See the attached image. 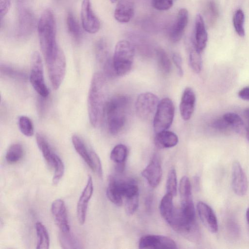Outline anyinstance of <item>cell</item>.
Wrapping results in <instances>:
<instances>
[{
	"instance_id": "25",
	"label": "cell",
	"mask_w": 249,
	"mask_h": 249,
	"mask_svg": "<svg viewBox=\"0 0 249 249\" xmlns=\"http://www.w3.org/2000/svg\"><path fill=\"white\" fill-rule=\"evenodd\" d=\"M107 196L109 200L117 206H121L123 203V196L118 187L116 177L110 176L107 189Z\"/></svg>"
},
{
	"instance_id": "3",
	"label": "cell",
	"mask_w": 249,
	"mask_h": 249,
	"mask_svg": "<svg viewBox=\"0 0 249 249\" xmlns=\"http://www.w3.org/2000/svg\"><path fill=\"white\" fill-rule=\"evenodd\" d=\"M129 99L125 95H115L107 101L104 116L107 128L112 135L119 133L124 127L127 118Z\"/></svg>"
},
{
	"instance_id": "8",
	"label": "cell",
	"mask_w": 249,
	"mask_h": 249,
	"mask_svg": "<svg viewBox=\"0 0 249 249\" xmlns=\"http://www.w3.org/2000/svg\"><path fill=\"white\" fill-rule=\"evenodd\" d=\"M159 102V98L153 93L147 92L140 94L135 104L137 116L143 120L154 118Z\"/></svg>"
},
{
	"instance_id": "29",
	"label": "cell",
	"mask_w": 249,
	"mask_h": 249,
	"mask_svg": "<svg viewBox=\"0 0 249 249\" xmlns=\"http://www.w3.org/2000/svg\"><path fill=\"white\" fill-rule=\"evenodd\" d=\"M158 67L160 71L164 74H168L171 70V62L166 52L161 48L156 51Z\"/></svg>"
},
{
	"instance_id": "9",
	"label": "cell",
	"mask_w": 249,
	"mask_h": 249,
	"mask_svg": "<svg viewBox=\"0 0 249 249\" xmlns=\"http://www.w3.org/2000/svg\"><path fill=\"white\" fill-rule=\"evenodd\" d=\"M66 59L61 50L57 58L52 63L47 65L49 77L54 89L60 86L65 75Z\"/></svg>"
},
{
	"instance_id": "48",
	"label": "cell",
	"mask_w": 249,
	"mask_h": 249,
	"mask_svg": "<svg viewBox=\"0 0 249 249\" xmlns=\"http://www.w3.org/2000/svg\"><path fill=\"white\" fill-rule=\"evenodd\" d=\"M238 94L241 99L249 101V87H246L241 89L238 92Z\"/></svg>"
},
{
	"instance_id": "1",
	"label": "cell",
	"mask_w": 249,
	"mask_h": 249,
	"mask_svg": "<svg viewBox=\"0 0 249 249\" xmlns=\"http://www.w3.org/2000/svg\"><path fill=\"white\" fill-rule=\"evenodd\" d=\"M56 31L53 13L51 10L46 9L42 14L37 24L40 46L46 65L54 61L61 50L57 44Z\"/></svg>"
},
{
	"instance_id": "32",
	"label": "cell",
	"mask_w": 249,
	"mask_h": 249,
	"mask_svg": "<svg viewBox=\"0 0 249 249\" xmlns=\"http://www.w3.org/2000/svg\"><path fill=\"white\" fill-rule=\"evenodd\" d=\"M127 155V148L123 144L116 145L112 150L110 158L112 161L118 164H124Z\"/></svg>"
},
{
	"instance_id": "21",
	"label": "cell",
	"mask_w": 249,
	"mask_h": 249,
	"mask_svg": "<svg viewBox=\"0 0 249 249\" xmlns=\"http://www.w3.org/2000/svg\"><path fill=\"white\" fill-rule=\"evenodd\" d=\"M208 34L206 30L204 22L201 15L197 14L195 24L194 39L193 45L200 53L202 52L206 46Z\"/></svg>"
},
{
	"instance_id": "51",
	"label": "cell",
	"mask_w": 249,
	"mask_h": 249,
	"mask_svg": "<svg viewBox=\"0 0 249 249\" xmlns=\"http://www.w3.org/2000/svg\"><path fill=\"white\" fill-rule=\"evenodd\" d=\"M112 3L115 2L117 0H110Z\"/></svg>"
},
{
	"instance_id": "35",
	"label": "cell",
	"mask_w": 249,
	"mask_h": 249,
	"mask_svg": "<svg viewBox=\"0 0 249 249\" xmlns=\"http://www.w3.org/2000/svg\"><path fill=\"white\" fill-rule=\"evenodd\" d=\"M200 53L193 46L189 53V63L192 70L196 73L200 72L202 68V59Z\"/></svg>"
},
{
	"instance_id": "45",
	"label": "cell",
	"mask_w": 249,
	"mask_h": 249,
	"mask_svg": "<svg viewBox=\"0 0 249 249\" xmlns=\"http://www.w3.org/2000/svg\"><path fill=\"white\" fill-rule=\"evenodd\" d=\"M11 6V0H0V19L2 20L4 16L8 13Z\"/></svg>"
},
{
	"instance_id": "34",
	"label": "cell",
	"mask_w": 249,
	"mask_h": 249,
	"mask_svg": "<svg viewBox=\"0 0 249 249\" xmlns=\"http://www.w3.org/2000/svg\"><path fill=\"white\" fill-rule=\"evenodd\" d=\"M67 26L70 35L76 40L80 39L81 32L80 26L74 17L71 13H68L66 19Z\"/></svg>"
},
{
	"instance_id": "36",
	"label": "cell",
	"mask_w": 249,
	"mask_h": 249,
	"mask_svg": "<svg viewBox=\"0 0 249 249\" xmlns=\"http://www.w3.org/2000/svg\"><path fill=\"white\" fill-rule=\"evenodd\" d=\"M18 127L21 132L27 137L34 135V129L33 123L29 118L21 116L18 119Z\"/></svg>"
},
{
	"instance_id": "39",
	"label": "cell",
	"mask_w": 249,
	"mask_h": 249,
	"mask_svg": "<svg viewBox=\"0 0 249 249\" xmlns=\"http://www.w3.org/2000/svg\"><path fill=\"white\" fill-rule=\"evenodd\" d=\"M59 242L64 249L78 248V244L71 232L61 233L59 234Z\"/></svg>"
},
{
	"instance_id": "50",
	"label": "cell",
	"mask_w": 249,
	"mask_h": 249,
	"mask_svg": "<svg viewBox=\"0 0 249 249\" xmlns=\"http://www.w3.org/2000/svg\"><path fill=\"white\" fill-rule=\"evenodd\" d=\"M246 218L247 222L249 225V208H248L246 211Z\"/></svg>"
},
{
	"instance_id": "40",
	"label": "cell",
	"mask_w": 249,
	"mask_h": 249,
	"mask_svg": "<svg viewBox=\"0 0 249 249\" xmlns=\"http://www.w3.org/2000/svg\"><path fill=\"white\" fill-rule=\"evenodd\" d=\"M139 205V194L125 198V210L128 215L133 214Z\"/></svg>"
},
{
	"instance_id": "31",
	"label": "cell",
	"mask_w": 249,
	"mask_h": 249,
	"mask_svg": "<svg viewBox=\"0 0 249 249\" xmlns=\"http://www.w3.org/2000/svg\"><path fill=\"white\" fill-rule=\"evenodd\" d=\"M23 149L19 143H14L8 149L5 156L7 162L12 164L18 162L22 157Z\"/></svg>"
},
{
	"instance_id": "7",
	"label": "cell",
	"mask_w": 249,
	"mask_h": 249,
	"mask_svg": "<svg viewBox=\"0 0 249 249\" xmlns=\"http://www.w3.org/2000/svg\"><path fill=\"white\" fill-rule=\"evenodd\" d=\"M30 83L36 92L43 98L47 97L49 91L45 84L42 59L37 52H34L31 58Z\"/></svg>"
},
{
	"instance_id": "10",
	"label": "cell",
	"mask_w": 249,
	"mask_h": 249,
	"mask_svg": "<svg viewBox=\"0 0 249 249\" xmlns=\"http://www.w3.org/2000/svg\"><path fill=\"white\" fill-rule=\"evenodd\" d=\"M81 19L83 29L89 33L95 34L100 28V22L93 12L90 0H83Z\"/></svg>"
},
{
	"instance_id": "18",
	"label": "cell",
	"mask_w": 249,
	"mask_h": 249,
	"mask_svg": "<svg viewBox=\"0 0 249 249\" xmlns=\"http://www.w3.org/2000/svg\"><path fill=\"white\" fill-rule=\"evenodd\" d=\"M188 21V11L185 8L180 9L177 19L169 33V38L171 42L176 43L180 40L187 25Z\"/></svg>"
},
{
	"instance_id": "24",
	"label": "cell",
	"mask_w": 249,
	"mask_h": 249,
	"mask_svg": "<svg viewBox=\"0 0 249 249\" xmlns=\"http://www.w3.org/2000/svg\"><path fill=\"white\" fill-rule=\"evenodd\" d=\"M36 141L47 164L52 168H54L55 165L56 154L53 152L47 141L40 134H36Z\"/></svg>"
},
{
	"instance_id": "38",
	"label": "cell",
	"mask_w": 249,
	"mask_h": 249,
	"mask_svg": "<svg viewBox=\"0 0 249 249\" xmlns=\"http://www.w3.org/2000/svg\"><path fill=\"white\" fill-rule=\"evenodd\" d=\"M167 193L170 194L173 196L177 194V179L176 171L174 168H172L169 171L166 181Z\"/></svg>"
},
{
	"instance_id": "46",
	"label": "cell",
	"mask_w": 249,
	"mask_h": 249,
	"mask_svg": "<svg viewBox=\"0 0 249 249\" xmlns=\"http://www.w3.org/2000/svg\"><path fill=\"white\" fill-rule=\"evenodd\" d=\"M172 59L179 75L182 76L183 74V71L182 67V61L181 56L178 53H175L173 54Z\"/></svg>"
},
{
	"instance_id": "5",
	"label": "cell",
	"mask_w": 249,
	"mask_h": 249,
	"mask_svg": "<svg viewBox=\"0 0 249 249\" xmlns=\"http://www.w3.org/2000/svg\"><path fill=\"white\" fill-rule=\"evenodd\" d=\"M168 224L175 231L188 240L193 242L199 240L200 233L196 219L185 216L180 209H176Z\"/></svg>"
},
{
	"instance_id": "27",
	"label": "cell",
	"mask_w": 249,
	"mask_h": 249,
	"mask_svg": "<svg viewBox=\"0 0 249 249\" xmlns=\"http://www.w3.org/2000/svg\"><path fill=\"white\" fill-rule=\"evenodd\" d=\"M173 197L171 194L166 193L161 199L160 205L161 215L168 223L171 220L176 209L173 203Z\"/></svg>"
},
{
	"instance_id": "23",
	"label": "cell",
	"mask_w": 249,
	"mask_h": 249,
	"mask_svg": "<svg viewBox=\"0 0 249 249\" xmlns=\"http://www.w3.org/2000/svg\"><path fill=\"white\" fill-rule=\"evenodd\" d=\"M178 141V137L175 133L166 130L156 133L154 143L157 147L163 149L175 146Z\"/></svg>"
},
{
	"instance_id": "33",
	"label": "cell",
	"mask_w": 249,
	"mask_h": 249,
	"mask_svg": "<svg viewBox=\"0 0 249 249\" xmlns=\"http://www.w3.org/2000/svg\"><path fill=\"white\" fill-rule=\"evenodd\" d=\"M223 118L228 123L230 127L237 132H241L244 127V123L239 115L232 112L225 114Z\"/></svg>"
},
{
	"instance_id": "41",
	"label": "cell",
	"mask_w": 249,
	"mask_h": 249,
	"mask_svg": "<svg viewBox=\"0 0 249 249\" xmlns=\"http://www.w3.org/2000/svg\"><path fill=\"white\" fill-rule=\"evenodd\" d=\"M55 159L54 173L53 178V182L54 185L59 182L63 176L65 170L64 163L59 157L56 155Z\"/></svg>"
},
{
	"instance_id": "12",
	"label": "cell",
	"mask_w": 249,
	"mask_h": 249,
	"mask_svg": "<svg viewBox=\"0 0 249 249\" xmlns=\"http://www.w3.org/2000/svg\"><path fill=\"white\" fill-rule=\"evenodd\" d=\"M95 54L98 61L102 64L105 73L108 76L115 75L112 58L110 57L108 44L103 38L99 39L95 45Z\"/></svg>"
},
{
	"instance_id": "43",
	"label": "cell",
	"mask_w": 249,
	"mask_h": 249,
	"mask_svg": "<svg viewBox=\"0 0 249 249\" xmlns=\"http://www.w3.org/2000/svg\"><path fill=\"white\" fill-rule=\"evenodd\" d=\"M90 155L93 165L92 171L95 172L99 177L102 176V167L99 157L93 151L90 150Z\"/></svg>"
},
{
	"instance_id": "49",
	"label": "cell",
	"mask_w": 249,
	"mask_h": 249,
	"mask_svg": "<svg viewBox=\"0 0 249 249\" xmlns=\"http://www.w3.org/2000/svg\"><path fill=\"white\" fill-rule=\"evenodd\" d=\"M244 115L247 121V125L245 128L246 138L248 141L249 142V108L245 110Z\"/></svg>"
},
{
	"instance_id": "11",
	"label": "cell",
	"mask_w": 249,
	"mask_h": 249,
	"mask_svg": "<svg viewBox=\"0 0 249 249\" xmlns=\"http://www.w3.org/2000/svg\"><path fill=\"white\" fill-rule=\"evenodd\" d=\"M140 249H177L175 241L171 238L160 235H147L142 237L139 242Z\"/></svg>"
},
{
	"instance_id": "26",
	"label": "cell",
	"mask_w": 249,
	"mask_h": 249,
	"mask_svg": "<svg viewBox=\"0 0 249 249\" xmlns=\"http://www.w3.org/2000/svg\"><path fill=\"white\" fill-rule=\"evenodd\" d=\"M73 145L78 154L83 159L88 166L92 170L93 165L90 155V150L89 151L83 141L76 135H73L71 138Z\"/></svg>"
},
{
	"instance_id": "19",
	"label": "cell",
	"mask_w": 249,
	"mask_h": 249,
	"mask_svg": "<svg viewBox=\"0 0 249 249\" xmlns=\"http://www.w3.org/2000/svg\"><path fill=\"white\" fill-rule=\"evenodd\" d=\"M196 99L193 89L186 88L182 93L179 104L180 115L184 121H188L191 118L195 108Z\"/></svg>"
},
{
	"instance_id": "14",
	"label": "cell",
	"mask_w": 249,
	"mask_h": 249,
	"mask_svg": "<svg viewBox=\"0 0 249 249\" xmlns=\"http://www.w3.org/2000/svg\"><path fill=\"white\" fill-rule=\"evenodd\" d=\"M142 176L152 187L159 184L161 176L162 169L159 156L155 154L148 165L142 172Z\"/></svg>"
},
{
	"instance_id": "30",
	"label": "cell",
	"mask_w": 249,
	"mask_h": 249,
	"mask_svg": "<svg viewBox=\"0 0 249 249\" xmlns=\"http://www.w3.org/2000/svg\"><path fill=\"white\" fill-rule=\"evenodd\" d=\"M179 191L181 203L193 201L192 196V188L189 178L183 176L179 182Z\"/></svg>"
},
{
	"instance_id": "44",
	"label": "cell",
	"mask_w": 249,
	"mask_h": 249,
	"mask_svg": "<svg viewBox=\"0 0 249 249\" xmlns=\"http://www.w3.org/2000/svg\"><path fill=\"white\" fill-rule=\"evenodd\" d=\"M212 126L216 129L221 131H224L231 127L223 117L214 120L212 123Z\"/></svg>"
},
{
	"instance_id": "28",
	"label": "cell",
	"mask_w": 249,
	"mask_h": 249,
	"mask_svg": "<svg viewBox=\"0 0 249 249\" xmlns=\"http://www.w3.org/2000/svg\"><path fill=\"white\" fill-rule=\"evenodd\" d=\"M36 229L37 236V249H48L50 238L45 227L40 222L36 223Z\"/></svg>"
},
{
	"instance_id": "22",
	"label": "cell",
	"mask_w": 249,
	"mask_h": 249,
	"mask_svg": "<svg viewBox=\"0 0 249 249\" xmlns=\"http://www.w3.org/2000/svg\"><path fill=\"white\" fill-rule=\"evenodd\" d=\"M134 0H120L114 11V18L121 23L128 22L134 14Z\"/></svg>"
},
{
	"instance_id": "20",
	"label": "cell",
	"mask_w": 249,
	"mask_h": 249,
	"mask_svg": "<svg viewBox=\"0 0 249 249\" xmlns=\"http://www.w3.org/2000/svg\"><path fill=\"white\" fill-rule=\"evenodd\" d=\"M36 25L33 13L27 9H23L19 14L17 33L19 37H26L33 31Z\"/></svg>"
},
{
	"instance_id": "2",
	"label": "cell",
	"mask_w": 249,
	"mask_h": 249,
	"mask_svg": "<svg viewBox=\"0 0 249 249\" xmlns=\"http://www.w3.org/2000/svg\"><path fill=\"white\" fill-rule=\"evenodd\" d=\"M107 99V84L105 76L95 73L92 77L88 97V110L91 124L96 127L104 116Z\"/></svg>"
},
{
	"instance_id": "47",
	"label": "cell",
	"mask_w": 249,
	"mask_h": 249,
	"mask_svg": "<svg viewBox=\"0 0 249 249\" xmlns=\"http://www.w3.org/2000/svg\"><path fill=\"white\" fill-rule=\"evenodd\" d=\"M1 71H3V72L7 75L15 78H23L24 77L22 73L17 71L9 67L3 66V67H1Z\"/></svg>"
},
{
	"instance_id": "37",
	"label": "cell",
	"mask_w": 249,
	"mask_h": 249,
	"mask_svg": "<svg viewBox=\"0 0 249 249\" xmlns=\"http://www.w3.org/2000/svg\"><path fill=\"white\" fill-rule=\"evenodd\" d=\"M244 20L245 16L243 12L241 9L237 10L234 13L233 23L234 29L240 36H245Z\"/></svg>"
},
{
	"instance_id": "17",
	"label": "cell",
	"mask_w": 249,
	"mask_h": 249,
	"mask_svg": "<svg viewBox=\"0 0 249 249\" xmlns=\"http://www.w3.org/2000/svg\"><path fill=\"white\" fill-rule=\"evenodd\" d=\"M93 192L92 179L91 176H89L87 184L79 197L77 205V216L81 225L84 224L85 222L88 205L92 195Z\"/></svg>"
},
{
	"instance_id": "42",
	"label": "cell",
	"mask_w": 249,
	"mask_h": 249,
	"mask_svg": "<svg viewBox=\"0 0 249 249\" xmlns=\"http://www.w3.org/2000/svg\"><path fill=\"white\" fill-rule=\"evenodd\" d=\"M174 0H151L153 7L159 10H166L170 9L173 4Z\"/></svg>"
},
{
	"instance_id": "13",
	"label": "cell",
	"mask_w": 249,
	"mask_h": 249,
	"mask_svg": "<svg viewBox=\"0 0 249 249\" xmlns=\"http://www.w3.org/2000/svg\"><path fill=\"white\" fill-rule=\"evenodd\" d=\"M51 212L60 232H71L66 208L63 200L57 199L53 201L51 205Z\"/></svg>"
},
{
	"instance_id": "16",
	"label": "cell",
	"mask_w": 249,
	"mask_h": 249,
	"mask_svg": "<svg viewBox=\"0 0 249 249\" xmlns=\"http://www.w3.org/2000/svg\"><path fill=\"white\" fill-rule=\"evenodd\" d=\"M197 211L201 222L211 232L215 233L218 228L216 216L211 207L202 201L197 204Z\"/></svg>"
},
{
	"instance_id": "6",
	"label": "cell",
	"mask_w": 249,
	"mask_h": 249,
	"mask_svg": "<svg viewBox=\"0 0 249 249\" xmlns=\"http://www.w3.org/2000/svg\"><path fill=\"white\" fill-rule=\"evenodd\" d=\"M175 107L172 101L164 98L159 102L153 118V127L157 133L170 128L173 121Z\"/></svg>"
},
{
	"instance_id": "4",
	"label": "cell",
	"mask_w": 249,
	"mask_h": 249,
	"mask_svg": "<svg viewBox=\"0 0 249 249\" xmlns=\"http://www.w3.org/2000/svg\"><path fill=\"white\" fill-rule=\"evenodd\" d=\"M134 48L128 41L122 40L116 45L112 57L115 72L117 76H124L131 70L134 61Z\"/></svg>"
},
{
	"instance_id": "15",
	"label": "cell",
	"mask_w": 249,
	"mask_h": 249,
	"mask_svg": "<svg viewBox=\"0 0 249 249\" xmlns=\"http://www.w3.org/2000/svg\"><path fill=\"white\" fill-rule=\"evenodd\" d=\"M232 187L234 193L238 196L246 195L248 188L246 175L240 163L235 161L232 167Z\"/></svg>"
}]
</instances>
